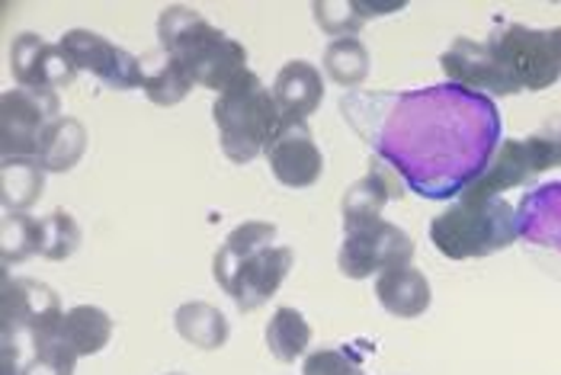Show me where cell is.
I'll list each match as a JSON object with an SVG mask.
<instances>
[{"mask_svg": "<svg viewBox=\"0 0 561 375\" xmlns=\"http://www.w3.org/2000/svg\"><path fill=\"white\" fill-rule=\"evenodd\" d=\"M158 39H161V52L180 61L196 87L221 93L241 75L251 71L248 48L190 7L173 3L158 16Z\"/></svg>", "mask_w": 561, "mask_h": 375, "instance_id": "obj_1", "label": "cell"}, {"mask_svg": "<svg viewBox=\"0 0 561 375\" xmlns=\"http://www.w3.org/2000/svg\"><path fill=\"white\" fill-rule=\"evenodd\" d=\"M213 120L221 155L231 164H251L279 132L283 113L273 100V90H266L254 71H248L218 93L213 103Z\"/></svg>", "mask_w": 561, "mask_h": 375, "instance_id": "obj_2", "label": "cell"}, {"mask_svg": "<svg viewBox=\"0 0 561 375\" xmlns=\"http://www.w3.org/2000/svg\"><path fill=\"white\" fill-rule=\"evenodd\" d=\"M519 238L517 208L504 196L459 200L431 221V241L449 260H476L511 248Z\"/></svg>", "mask_w": 561, "mask_h": 375, "instance_id": "obj_3", "label": "cell"}, {"mask_svg": "<svg viewBox=\"0 0 561 375\" xmlns=\"http://www.w3.org/2000/svg\"><path fill=\"white\" fill-rule=\"evenodd\" d=\"M488 45L523 90H546L561 81V26L529 30L497 20Z\"/></svg>", "mask_w": 561, "mask_h": 375, "instance_id": "obj_4", "label": "cell"}, {"mask_svg": "<svg viewBox=\"0 0 561 375\" xmlns=\"http://www.w3.org/2000/svg\"><path fill=\"white\" fill-rule=\"evenodd\" d=\"M559 141L549 135H529V138H507L497 145V151L484 161L476 180H469L459 193V200H494L514 186H526L539 173L559 167Z\"/></svg>", "mask_w": 561, "mask_h": 375, "instance_id": "obj_5", "label": "cell"}, {"mask_svg": "<svg viewBox=\"0 0 561 375\" xmlns=\"http://www.w3.org/2000/svg\"><path fill=\"white\" fill-rule=\"evenodd\" d=\"M61 116L55 90L13 87L0 96V151L3 158H36L45 128Z\"/></svg>", "mask_w": 561, "mask_h": 375, "instance_id": "obj_6", "label": "cell"}, {"mask_svg": "<svg viewBox=\"0 0 561 375\" xmlns=\"http://www.w3.org/2000/svg\"><path fill=\"white\" fill-rule=\"evenodd\" d=\"M411 260H414V241L408 238V231H401L386 218H376L356 231H346L341 253H337V266L346 280H369Z\"/></svg>", "mask_w": 561, "mask_h": 375, "instance_id": "obj_7", "label": "cell"}, {"mask_svg": "<svg viewBox=\"0 0 561 375\" xmlns=\"http://www.w3.org/2000/svg\"><path fill=\"white\" fill-rule=\"evenodd\" d=\"M58 45L75 65V71L93 75L110 90H135L145 83V61L93 30H68Z\"/></svg>", "mask_w": 561, "mask_h": 375, "instance_id": "obj_8", "label": "cell"}, {"mask_svg": "<svg viewBox=\"0 0 561 375\" xmlns=\"http://www.w3.org/2000/svg\"><path fill=\"white\" fill-rule=\"evenodd\" d=\"M439 68L446 78L466 90L491 93V96H517L523 87L514 81V75L497 61L488 42H476L469 36L453 39V45L439 55Z\"/></svg>", "mask_w": 561, "mask_h": 375, "instance_id": "obj_9", "label": "cell"}, {"mask_svg": "<svg viewBox=\"0 0 561 375\" xmlns=\"http://www.w3.org/2000/svg\"><path fill=\"white\" fill-rule=\"evenodd\" d=\"M293 263H296V253L289 245H270V248L257 250L254 257L241 260L221 292H228L234 298L241 315H251L279 292L286 276L293 273Z\"/></svg>", "mask_w": 561, "mask_h": 375, "instance_id": "obj_10", "label": "cell"}, {"mask_svg": "<svg viewBox=\"0 0 561 375\" xmlns=\"http://www.w3.org/2000/svg\"><path fill=\"white\" fill-rule=\"evenodd\" d=\"M266 164L276 183L289 186V190H305L314 186L324 173V155L314 145V135L305 123L279 125V132L273 135V141L266 145Z\"/></svg>", "mask_w": 561, "mask_h": 375, "instance_id": "obj_11", "label": "cell"}, {"mask_svg": "<svg viewBox=\"0 0 561 375\" xmlns=\"http://www.w3.org/2000/svg\"><path fill=\"white\" fill-rule=\"evenodd\" d=\"M61 298L39 280H16L3 273V302H0V325L3 337L36 333L61 321Z\"/></svg>", "mask_w": 561, "mask_h": 375, "instance_id": "obj_12", "label": "cell"}, {"mask_svg": "<svg viewBox=\"0 0 561 375\" xmlns=\"http://www.w3.org/2000/svg\"><path fill=\"white\" fill-rule=\"evenodd\" d=\"M10 71L26 90H58L78 75L61 45L45 42L39 33H20L10 42Z\"/></svg>", "mask_w": 561, "mask_h": 375, "instance_id": "obj_13", "label": "cell"}, {"mask_svg": "<svg viewBox=\"0 0 561 375\" xmlns=\"http://www.w3.org/2000/svg\"><path fill=\"white\" fill-rule=\"evenodd\" d=\"M408 186L401 183V170H394L386 155H373L369 158V173L363 180H356L353 186H346L344 203V231H356L376 218H382V208L404 200Z\"/></svg>", "mask_w": 561, "mask_h": 375, "instance_id": "obj_14", "label": "cell"}, {"mask_svg": "<svg viewBox=\"0 0 561 375\" xmlns=\"http://www.w3.org/2000/svg\"><path fill=\"white\" fill-rule=\"evenodd\" d=\"M273 100L286 123H305L324 100V75L311 61L293 58L273 81Z\"/></svg>", "mask_w": 561, "mask_h": 375, "instance_id": "obj_15", "label": "cell"}, {"mask_svg": "<svg viewBox=\"0 0 561 375\" xmlns=\"http://www.w3.org/2000/svg\"><path fill=\"white\" fill-rule=\"evenodd\" d=\"M376 298L394 318H421L431 308L433 292L414 263H401L376 276Z\"/></svg>", "mask_w": 561, "mask_h": 375, "instance_id": "obj_16", "label": "cell"}, {"mask_svg": "<svg viewBox=\"0 0 561 375\" xmlns=\"http://www.w3.org/2000/svg\"><path fill=\"white\" fill-rule=\"evenodd\" d=\"M87 151V128L75 116H58L55 123L45 128L39 141L36 161L45 173H68L71 167L84 158Z\"/></svg>", "mask_w": 561, "mask_h": 375, "instance_id": "obj_17", "label": "cell"}, {"mask_svg": "<svg viewBox=\"0 0 561 375\" xmlns=\"http://www.w3.org/2000/svg\"><path fill=\"white\" fill-rule=\"evenodd\" d=\"M273 241H276V225H273V221H260V218L241 221V225L225 238V245L216 250L213 273H216L218 289L228 286V280H231V273L238 270L241 260L254 257L257 250L270 248Z\"/></svg>", "mask_w": 561, "mask_h": 375, "instance_id": "obj_18", "label": "cell"}, {"mask_svg": "<svg viewBox=\"0 0 561 375\" xmlns=\"http://www.w3.org/2000/svg\"><path fill=\"white\" fill-rule=\"evenodd\" d=\"M58 331L78 356H93L106 350V343L113 340V318L96 305H75L61 315Z\"/></svg>", "mask_w": 561, "mask_h": 375, "instance_id": "obj_19", "label": "cell"}, {"mask_svg": "<svg viewBox=\"0 0 561 375\" xmlns=\"http://www.w3.org/2000/svg\"><path fill=\"white\" fill-rule=\"evenodd\" d=\"M173 328L196 350H221L231 337L228 318L209 302H183L173 311Z\"/></svg>", "mask_w": 561, "mask_h": 375, "instance_id": "obj_20", "label": "cell"}, {"mask_svg": "<svg viewBox=\"0 0 561 375\" xmlns=\"http://www.w3.org/2000/svg\"><path fill=\"white\" fill-rule=\"evenodd\" d=\"M58 325H48L43 331L26 337L30 340V353L16 366V375H75V366H78L81 356L65 343Z\"/></svg>", "mask_w": 561, "mask_h": 375, "instance_id": "obj_21", "label": "cell"}, {"mask_svg": "<svg viewBox=\"0 0 561 375\" xmlns=\"http://www.w3.org/2000/svg\"><path fill=\"white\" fill-rule=\"evenodd\" d=\"M45 186V170L36 158H3L0 196L7 212H30L39 203Z\"/></svg>", "mask_w": 561, "mask_h": 375, "instance_id": "obj_22", "label": "cell"}, {"mask_svg": "<svg viewBox=\"0 0 561 375\" xmlns=\"http://www.w3.org/2000/svg\"><path fill=\"white\" fill-rule=\"evenodd\" d=\"M311 343V325L305 321L299 308H276L270 325H266V350L273 353L276 363H299L308 353Z\"/></svg>", "mask_w": 561, "mask_h": 375, "instance_id": "obj_23", "label": "cell"}, {"mask_svg": "<svg viewBox=\"0 0 561 375\" xmlns=\"http://www.w3.org/2000/svg\"><path fill=\"white\" fill-rule=\"evenodd\" d=\"M369 48L359 42V36H344V39H331L324 55H321V68L324 75L341 87H359L369 78Z\"/></svg>", "mask_w": 561, "mask_h": 375, "instance_id": "obj_24", "label": "cell"}, {"mask_svg": "<svg viewBox=\"0 0 561 375\" xmlns=\"http://www.w3.org/2000/svg\"><path fill=\"white\" fill-rule=\"evenodd\" d=\"M43 250V218L30 212H7L0 228V257L3 266L26 263L30 257H39Z\"/></svg>", "mask_w": 561, "mask_h": 375, "instance_id": "obj_25", "label": "cell"}, {"mask_svg": "<svg viewBox=\"0 0 561 375\" xmlns=\"http://www.w3.org/2000/svg\"><path fill=\"white\" fill-rule=\"evenodd\" d=\"M193 87L196 81L190 78V71L180 65V61H173L164 55V61L158 65V68H145V83H141V90H145V96L154 103V106H176V103H183L190 93H193Z\"/></svg>", "mask_w": 561, "mask_h": 375, "instance_id": "obj_26", "label": "cell"}, {"mask_svg": "<svg viewBox=\"0 0 561 375\" xmlns=\"http://www.w3.org/2000/svg\"><path fill=\"white\" fill-rule=\"evenodd\" d=\"M81 248V225L68 208H51L43 218V250L39 257L61 263Z\"/></svg>", "mask_w": 561, "mask_h": 375, "instance_id": "obj_27", "label": "cell"}, {"mask_svg": "<svg viewBox=\"0 0 561 375\" xmlns=\"http://www.w3.org/2000/svg\"><path fill=\"white\" fill-rule=\"evenodd\" d=\"M311 13H314V23L321 33H328L331 39H344V36H359L363 30V13L356 7V0H318L311 3Z\"/></svg>", "mask_w": 561, "mask_h": 375, "instance_id": "obj_28", "label": "cell"}, {"mask_svg": "<svg viewBox=\"0 0 561 375\" xmlns=\"http://www.w3.org/2000/svg\"><path fill=\"white\" fill-rule=\"evenodd\" d=\"M302 375H366L363 366H356L344 350H314L305 356Z\"/></svg>", "mask_w": 561, "mask_h": 375, "instance_id": "obj_29", "label": "cell"}, {"mask_svg": "<svg viewBox=\"0 0 561 375\" xmlns=\"http://www.w3.org/2000/svg\"><path fill=\"white\" fill-rule=\"evenodd\" d=\"M356 7H359V13H363V20H373V16H379V13H398V10H404V0H356Z\"/></svg>", "mask_w": 561, "mask_h": 375, "instance_id": "obj_30", "label": "cell"}, {"mask_svg": "<svg viewBox=\"0 0 561 375\" xmlns=\"http://www.w3.org/2000/svg\"><path fill=\"white\" fill-rule=\"evenodd\" d=\"M556 141H559V161H561V132H559V135H556Z\"/></svg>", "mask_w": 561, "mask_h": 375, "instance_id": "obj_31", "label": "cell"}, {"mask_svg": "<svg viewBox=\"0 0 561 375\" xmlns=\"http://www.w3.org/2000/svg\"><path fill=\"white\" fill-rule=\"evenodd\" d=\"M168 375H186V373H168Z\"/></svg>", "mask_w": 561, "mask_h": 375, "instance_id": "obj_32", "label": "cell"}]
</instances>
